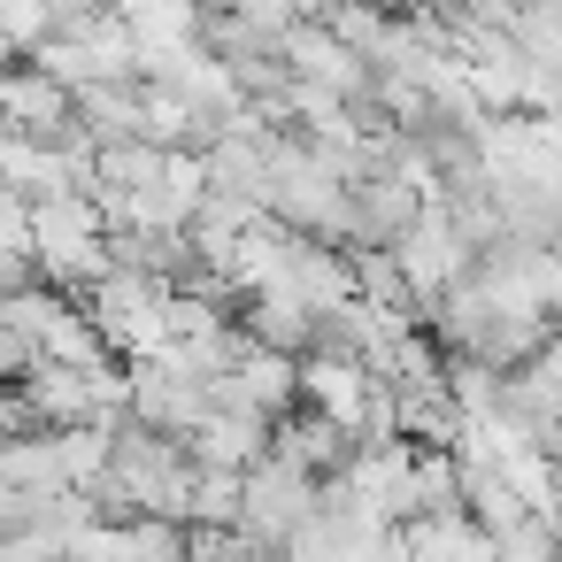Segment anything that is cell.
Masks as SVG:
<instances>
[{"label": "cell", "mask_w": 562, "mask_h": 562, "mask_svg": "<svg viewBox=\"0 0 562 562\" xmlns=\"http://www.w3.org/2000/svg\"><path fill=\"white\" fill-rule=\"evenodd\" d=\"M162 301H170V285L147 278V270H101V278L78 285V308H86V324L101 331V347L116 362L124 355H147L162 339Z\"/></svg>", "instance_id": "cell-1"}, {"label": "cell", "mask_w": 562, "mask_h": 562, "mask_svg": "<svg viewBox=\"0 0 562 562\" xmlns=\"http://www.w3.org/2000/svg\"><path fill=\"white\" fill-rule=\"evenodd\" d=\"M124 416L155 424V431H193V424L209 416V393H201V378L170 370V362L147 347V355H124Z\"/></svg>", "instance_id": "cell-5"}, {"label": "cell", "mask_w": 562, "mask_h": 562, "mask_svg": "<svg viewBox=\"0 0 562 562\" xmlns=\"http://www.w3.org/2000/svg\"><path fill=\"white\" fill-rule=\"evenodd\" d=\"M424 216V186L401 170H362L339 193V247H393Z\"/></svg>", "instance_id": "cell-3"}, {"label": "cell", "mask_w": 562, "mask_h": 562, "mask_svg": "<svg viewBox=\"0 0 562 562\" xmlns=\"http://www.w3.org/2000/svg\"><path fill=\"white\" fill-rule=\"evenodd\" d=\"M393 270H401V285H408V308L424 316V301L470 270V239H462V232H454V224L424 201V216L393 239Z\"/></svg>", "instance_id": "cell-4"}, {"label": "cell", "mask_w": 562, "mask_h": 562, "mask_svg": "<svg viewBox=\"0 0 562 562\" xmlns=\"http://www.w3.org/2000/svg\"><path fill=\"white\" fill-rule=\"evenodd\" d=\"M308 501H316V477L301 462H285V454L262 447L239 470V531L255 539V554H285V531L308 516Z\"/></svg>", "instance_id": "cell-2"}, {"label": "cell", "mask_w": 562, "mask_h": 562, "mask_svg": "<svg viewBox=\"0 0 562 562\" xmlns=\"http://www.w3.org/2000/svg\"><path fill=\"white\" fill-rule=\"evenodd\" d=\"M32 355H40V347H32V331H24V324L9 316V301H0V385H9V378H16V370H24Z\"/></svg>", "instance_id": "cell-7"}, {"label": "cell", "mask_w": 562, "mask_h": 562, "mask_svg": "<svg viewBox=\"0 0 562 562\" xmlns=\"http://www.w3.org/2000/svg\"><path fill=\"white\" fill-rule=\"evenodd\" d=\"M186 439V454H193V470H247L262 447H270V424H239V416H201L193 431H178Z\"/></svg>", "instance_id": "cell-6"}]
</instances>
